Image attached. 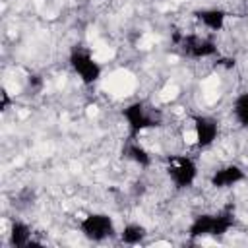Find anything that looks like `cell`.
<instances>
[{"label": "cell", "mask_w": 248, "mask_h": 248, "mask_svg": "<svg viewBox=\"0 0 248 248\" xmlns=\"http://www.w3.org/2000/svg\"><path fill=\"white\" fill-rule=\"evenodd\" d=\"M231 114L234 118V122L242 128L248 130V91H240L231 105Z\"/></svg>", "instance_id": "cell-13"}, {"label": "cell", "mask_w": 248, "mask_h": 248, "mask_svg": "<svg viewBox=\"0 0 248 248\" xmlns=\"http://www.w3.org/2000/svg\"><path fill=\"white\" fill-rule=\"evenodd\" d=\"M122 157L126 161H130L132 165L140 167V169H151L153 167V155L151 151L138 140V138H126L124 143H122V149H120Z\"/></svg>", "instance_id": "cell-10"}, {"label": "cell", "mask_w": 248, "mask_h": 248, "mask_svg": "<svg viewBox=\"0 0 248 248\" xmlns=\"http://www.w3.org/2000/svg\"><path fill=\"white\" fill-rule=\"evenodd\" d=\"M165 174L174 190H190L200 176L198 161L186 153H174L165 159Z\"/></svg>", "instance_id": "cell-4"}, {"label": "cell", "mask_w": 248, "mask_h": 248, "mask_svg": "<svg viewBox=\"0 0 248 248\" xmlns=\"http://www.w3.org/2000/svg\"><path fill=\"white\" fill-rule=\"evenodd\" d=\"M192 120V136H194V145L198 149H209L221 134V124L213 114L207 112H196L190 116Z\"/></svg>", "instance_id": "cell-7"}, {"label": "cell", "mask_w": 248, "mask_h": 248, "mask_svg": "<svg viewBox=\"0 0 248 248\" xmlns=\"http://www.w3.org/2000/svg\"><path fill=\"white\" fill-rule=\"evenodd\" d=\"M194 19L211 35L215 33H221L227 25V19H229V12L221 6H203V8H198L192 12Z\"/></svg>", "instance_id": "cell-9"}, {"label": "cell", "mask_w": 248, "mask_h": 248, "mask_svg": "<svg viewBox=\"0 0 248 248\" xmlns=\"http://www.w3.org/2000/svg\"><path fill=\"white\" fill-rule=\"evenodd\" d=\"M234 227V211L232 209H219V211H203L198 213L188 229L186 234L190 240H203V238H223Z\"/></svg>", "instance_id": "cell-1"}, {"label": "cell", "mask_w": 248, "mask_h": 248, "mask_svg": "<svg viewBox=\"0 0 248 248\" xmlns=\"http://www.w3.org/2000/svg\"><path fill=\"white\" fill-rule=\"evenodd\" d=\"M12 103H14V99H12L10 91H8L6 87H2V89H0V110H2V112H8L10 107H12Z\"/></svg>", "instance_id": "cell-14"}, {"label": "cell", "mask_w": 248, "mask_h": 248, "mask_svg": "<svg viewBox=\"0 0 248 248\" xmlns=\"http://www.w3.org/2000/svg\"><path fill=\"white\" fill-rule=\"evenodd\" d=\"M248 178V172L238 163H225L211 170L207 182L213 190H231L238 184H242Z\"/></svg>", "instance_id": "cell-8"}, {"label": "cell", "mask_w": 248, "mask_h": 248, "mask_svg": "<svg viewBox=\"0 0 248 248\" xmlns=\"http://www.w3.org/2000/svg\"><path fill=\"white\" fill-rule=\"evenodd\" d=\"M174 45L178 52L190 60H209L219 54L217 41L211 35L200 33H182L174 37Z\"/></svg>", "instance_id": "cell-6"}, {"label": "cell", "mask_w": 248, "mask_h": 248, "mask_svg": "<svg viewBox=\"0 0 248 248\" xmlns=\"http://www.w3.org/2000/svg\"><path fill=\"white\" fill-rule=\"evenodd\" d=\"M68 66L72 74L87 87L99 83L103 78V64L97 60L93 50L83 45H76L68 50Z\"/></svg>", "instance_id": "cell-3"}, {"label": "cell", "mask_w": 248, "mask_h": 248, "mask_svg": "<svg viewBox=\"0 0 248 248\" xmlns=\"http://www.w3.org/2000/svg\"><path fill=\"white\" fill-rule=\"evenodd\" d=\"M149 236V231L143 223L140 221H128L124 223L120 229H118V242L120 244H126V246H140V244H145Z\"/></svg>", "instance_id": "cell-12"}, {"label": "cell", "mask_w": 248, "mask_h": 248, "mask_svg": "<svg viewBox=\"0 0 248 248\" xmlns=\"http://www.w3.org/2000/svg\"><path fill=\"white\" fill-rule=\"evenodd\" d=\"M120 114H122V120L126 124L130 138H140L143 132L159 128L163 124L161 110L141 99H136V101H130L128 105H124Z\"/></svg>", "instance_id": "cell-2"}, {"label": "cell", "mask_w": 248, "mask_h": 248, "mask_svg": "<svg viewBox=\"0 0 248 248\" xmlns=\"http://www.w3.org/2000/svg\"><path fill=\"white\" fill-rule=\"evenodd\" d=\"M78 231L81 236L89 242H107L118 236V227L116 221L110 213L107 211H89L78 221Z\"/></svg>", "instance_id": "cell-5"}, {"label": "cell", "mask_w": 248, "mask_h": 248, "mask_svg": "<svg viewBox=\"0 0 248 248\" xmlns=\"http://www.w3.org/2000/svg\"><path fill=\"white\" fill-rule=\"evenodd\" d=\"M33 227L23 219H14L8 229V244L14 248H27L33 242Z\"/></svg>", "instance_id": "cell-11"}]
</instances>
